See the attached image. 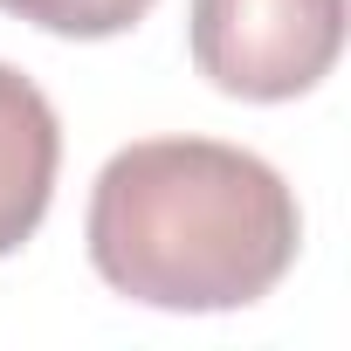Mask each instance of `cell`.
Returning <instances> with one entry per match:
<instances>
[{"label":"cell","instance_id":"1","mask_svg":"<svg viewBox=\"0 0 351 351\" xmlns=\"http://www.w3.org/2000/svg\"><path fill=\"white\" fill-rule=\"evenodd\" d=\"M90 269L145 310H248L303 248L289 180L221 138H138L90 186Z\"/></svg>","mask_w":351,"mask_h":351},{"label":"cell","instance_id":"2","mask_svg":"<svg viewBox=\"0 0 351 351\" xmlns=\"http://www.w3.org/2000/svg\"><path fill=\"white\" fill-rule=\"evenodd\" d=\"M193 69L241 104L310 97L344 49V0H193Z\"/></svg>","mask_w":351,"mask_h":351},{"label":"cell","instance_id":"4","mask_svg":"<svg viewBox=\"0 0 351 351\" xmlns=\"http://www.w3.org/2000/svg\"><path fill=\"white\" fill-rule=\"evenodd\" d=\"M152 8L158 0H0V14L35 21L42 35H62V42H110L138 28Z\"/></svg>","mask_w":351,"mask_h":351},{"label":"cell","instance_id":"3","mask_svg":"<svg viewBox=\"0 0 351 351\" xmlns=\"http://www.w3.org/2000/svg\"><path fill=\"white\" fill-rule=\"evenodd\" d=\"M56 172H62L56 104L42 97L35 76H21L14 62H0V262H8L21 241H35V228L49 221Z\"/></svg>","mask_w":351,"mask_h":351}]
</instances>
